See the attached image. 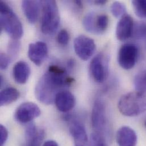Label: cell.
<instances>
[{
    "label": "cell",
    "instance_id": "obj_1",
    "mask_svg": "<svg viewBox=\"0 0 146 146\" xmlns=\"http://www.w3.org/2000/svg\"><path fill=\"white\" fill-rule=\"evenodd\" d=\"M73 82L74 78L67 75L64 68L51 65L38 81L35 89V97L43 104H52L57 94Z\"/></svg>",
    "mask_w": 146,
    "mask_h": 146
},
{
    "label": "cell",
    "instance_id": "obj_2",
    "mask_svg": "<svg viewBox=\"0 0 146 146\" xmlns=\"http://www.w3.org/2000/svg\"><path fill=\"white\" fill-rule=\"evenodd\" d=\"M118 108L120 113L126 117H136L146 111V94L131 92L119 98Z\"/></svg>",
    "mask_w": 146,
    "mask_h": 146
},
{
    "label": "cell",
    "instance_id": "obj_3",
    "mask_svg": "<svg viewBox=\"0 0 146 146\" xmlns=\"http://www.w3.org/2000/svg\"><path fill=\"white\" fill-rule=\"evenodd\" d=\"M1 31L4 30L12 39L19 40L23 34V26L18 16L5 2H0Z\"/></svg>",
    "mask_w": 146,
    "mask_h": 146
},
{
    "label": "cell",
    "instance_id": "obj_4",
    "mask_svg": "<svg viewBox=\"0 0 146 146\" xmlns=\"http://www.w3.org/2000/svg\"><path fill=\"white\" fill-rule=\"evenodd\" d=\"M42 15L41 31L46 35L54 34L60 24V14L56 2L55 1H42Z\"/></svg>",
    "mask_w": 146,
    "mask_h": 146
},
{
    "label": "cell",
    "instance_id": "obj_5",
    "mask_svg": "<svg viewBox=\"0 0 146 146\" xmlns=\"http://www.w3.org/2000/svg\"><path fill=\"white\" fill-rule=\"evenodd\" d=\"M139 51L136 45L126 43L122 45L118 54V62L121 68L129 70L134 68L138 60Z\"/></svg>",
    "mask_w": 146,
    "mask_h": 146
},
{
    "label": "cell",
    "instance_id": "obj_6",
    "mask_svg": "<svg viewBox=\"0 0 146 146\" xmlns=\"http://www.w3.org/2000/svg\"><path fill=\"white\" fill-rule=\"evenodd\" d=\"M90 71L95 81L104 82L109 75V58L103 54L97 55L91 61Z\"/></svg>",
    "mask_w": 146,
    "mask_h": 146
},
{
    "label": "cell",
    "instance_id": "obj_7",
    "mask_svg": "<svg viewBox=\"0 0 146 146\" xmlns=\"http://www.w3.org/2000/svg\"><path fill=\"white\" fill-rule=\"evenodd\" d=\"M91 122L94 133L102 135L107 124L106 108L104 101L97 98L95 100L92 111Z\"/></svg>",
    "mask_w": 146,
    "mask_h": 146
},
{
    "label": "cell",
    "instance_id": "obj_8",
    "mask_svg": "<svg viewBox=\"0 0 146 146\" xmlns=\"http://www.w3.org/2000/svg\"><path fill=\"white\" fill-rule=\"evenodd\" d=\"M73 44L76 55L84 61L90 59L96 52V45L94 40L85 35L77 36L74 39Z\"/></svg>",
    "mask_w": 146,
    "mask_h": 146
},
{
    "label": "cell",
    "instance_id": "obj_9",
    "mask_svg": "<svg viewBox=\"0 0 146 146\" xmlns=\"http://www.w3.org/2000/svg\"><path fill=\"white\" fill-rule=\"evenodd\" d=\"M41 111L39 106L35 103L26 102L17 109L14 117L19 123H27L40 116Z\"/></svg>",
    "mask_w": 146,
    "mask_h": 146
},
{
    "label": "cell",
    "instance_id": "obj_10",
    "mask_svg": "<svg viewBox=\"0 0 146 146\" xmlns=\"http://www.w3.org/2000/svg\"><path fill=\"white\" fill-rule=\"evenodd\" d=\"M29 59L37 66H40L48 55V47L46 43L38 41L30 43L28 48Z\"/></svg>",
    "mask_w": 146,
    "mask_h": 146
},
{
    "label": "cell",
    "instance_id": "obj_11",
    "mask_svg": "<svg viewBox=\"0 0 146 146\" xmlns=\"http://www.w3.org/2000/svg\"><path fill=\"white\" fill-rule=\"evenodd\" d=\"M134 24L133 18L126 14L121 18L116 27V36L120 41H126L134 33Z\"/></svg>",
    "mask_w": 146,
    "mask_h": 146
},
{
    "label": "cell",
    "instance_id": "obj_12",
    "mask_svg": "<svg viewBox=\"0 0 146 146\" xmlns=\"http://www.w3.org/2000/svg\"><path fill=\"white\" fill-rule=\"evenodd\" d=\"M69 129L73 137L74 146H88L86 131L82 122L76 119L72 121Z\"/></svg>",
    "mask_w": 146,
    "mask_h": 146
},
{
    "label": "cell",
    "instance_id": "obj_13",
    "mask_svg": "<svg viewBox=\"0 0 146 146\" xmlns=\"http://www.w3.org/2000/svg\"><path fill=\"white\" fill-rule=\"evenodd\" d=\"M54 103L59 111L67 113L74 108L76 99L74 95L70 92L62 90L56 96Z\"/></svg>",
    "mask_w": 146,
    "mask_h": 146
},
{
    "label": "cell",
    "instance_id": "obj_14",
    "mask_svg": "<svg viewBox=\"0 0 146 146\" xmlns=\"http://www.w3.org/2000/svg\"><path fill=\"white\" fill-rule=\"evenodd\" d=\"M116 141L119 146H136L137 135L131 127L122 126L117 132Z\"/></svg>",
    "mask_w": 146,
    "mask_h": 146
},
{
    "label": "cell",
    "instance_id": "obj_15",
    "mask_svg": "<svg viewBox=\"0 0 146 146\" xmlns=\"http://www.w3.org/2000/svg\"><path fill=\"white\" fill-rule=\"evenodd\" d=\"M40 7V1L25 0L22 2V7L23 13L27 21L31 24H34L38 21Z\"/></svg>",
    "mask_w": 146,
    "mask_h": 146
},
{
    "label": "cell",
    "instance_id": "obj_16",
    "mask_svg": "<svg viewBox=\"0 0 146 146\" xmlns=\"http://www.w3.org/2000/svg\"><path fill=\"white\" fill-rule=\"evenodd\" d=\"M25 146H40L45 136L43 129H39L35 124L31 123L27 127L25 133Z\"/></svg>",
    "mask_w": 146,
    "mask_h": 146
},
{
    "label": "cell",
    "instance_id": "obj_17",
    "mask_svg": "<svg viewBox=\"0 0 146 146\" xmlns=\"http://www.w3.org/2000/svg\"><path fill=\"white\" fill-rule=\"evenodd\" d=\"M30 73L31 70L30 66L25 62H18L13 67V78L18 84H26L29 78Z\"/></svg>",
    "mask_w": 146,
    "mask_h": 146
},
{
    "label": "cell",
    "instance_id": "obj_18",
    "mask_svg": "<svg viewBox=\"0 0 146 146\" xmlns=\"http://www.w3.org/2000/svg\"><path fill=\"white\" fill-rule=\"evenodd\" d=\"M19 97V91L13 87L3 89L0 93V105L1 106L7 105L17 101Z\"/></svg>",
    "mask_w": 146,
    "mask_h": 146
},
{
    "label": "cell",
    "instance_id": "obj_19",
    "mask_svg": "<svg viewBox=\"0 0 146 146\" xmlns=\"http://www.w3.org/2000/svg\"><path fill=\"white\" fill-rule=\"evenodd\" d=\"M97 14L94 12H90L85 15L82 20L84 29L88 32L97 34L96 20Z\"/></svg>",
    "mask_w": 146,
    "mask_h": 146
},
{
    "label": "cell",
    "instance_id": "obj_20",
    "mask_svg": "<svg viewBox=\"0 0 146 146\" xmlns=\"http://www.w3.org/2000/svg\"><path fill=\"white\" fill-rule=\"evenodd\" d=\"M134 84L137 92L146 94V70L141 71L136 74Z\"/></svg>",
    "mask_w": 146,
    "mask_h": 146
},
{
    "label": "cell",
    "instance_id": "obj_21",
    "mask_svg": "<svg viewBox=\"0 0 146 146\" xmlns=\"http://www.w3.org/2000/svg\"><path fill=\"white\" fill-rule=\"evenodd\" d=\"M109 22V19L107 15L104 14H97L96 20L97 34H101L105 32L108 27Z\"/></svg>",
    "mask_w": 146,
    "mask_h": 146
},
{
    "label": "cell",
    "instance_id": "obj_22",
    "mask_svg": "<svg viewBox=\"0 0 146 146\" xmlns=\"http://www.w3.org/2000/svg\"><path fill=\"white\" fill-rule=\"evenodd\" d=\"M132 5L135 14L141 18H146V0H134Z\"/></svg>",
    "mask_w": 146,
    "mask_h": 146
},
{
    "label": "cell",
    "instance_id": "obj_23",
    "mask_svg": "<svg viewBox=\"0 0 146 146\" xmlns=\"http://www.w3.org/2000/svg\"><path fill=\"white\" fill-rule=\"evenodd\" d=\"M21 49V43L18 40L12 39L7 46V55L11 60L14 59L18 55Z\"/></svg>",
    "mask_w": 146,
    "mask_h": 146
},
{
    "label": "cell",
    "instance_id": "obj_24",
    "mask_svg": "<svg viewBox=\"0 0 146 146\" xmlns=\"http://www.w3.org/2000/svg\"><path fill=\"white\" fill-rule=\"evenodd\" d=\"M110 10L113 16L117 18H121L126 14V6L120 2L115 1L113 2L110 7Z\"/></svg>",
    "mask_w": 146,
    "mask_h": 146
},
{
    "label": "cell",
    "instance_id": "obj_25",
    "mask_svg": "<svg viewBox=\"0 0 146 146\" xmlns=\"http://www.w3.org/2000/svg\"><path fill=\"white\" fill-rule=\"evenodd\" d=\"M91 146H108L102 134L94 133L91 136Z\"/></svg>",
    "mask_w": 146,
    "mask_h": 146
},
{
    "label": "cell",
    "instance_id": "obj_26",
    "mask_svg": "<svg viewBox=\"0 0 146 146\" xmlns=\"http://www.w3.org/2000/svg\"><path fill=\"white\" fill-rule=\"evenodd\" d=\"M57 40L60 44L63 46L67 45L70 40V35L68 31L65 29L60 31L57 36Z\"/></svg>",
    "mask_w": 146,
    "mask_h": 146
},
{
    "label": "cell",
    "instance_id": "obj_27",
    "mask_svg": "<svg viewBox=\"0 0 146 146\" xmlns=\"http://www.w3.org/2000/svg\"><path fill=\"white\" fill-rule=\"evenodd\" d=\"M137 38H143L146 36V25L141 23L134 26V33Z\"/></svg>",
    "mask_w": 146,
    "mask_h": 146
},
{
    "label": "cell",
    "instance_id": "obj_28",
    "mask_svg": "<svg viewBox=\"0 0 146 146\" xmlns=\"http://www.w3.org/2000/svg\"><path fill=\"white\" fill-rule=\"evenodd\" d=\"M11 60H10L9 56L5 53H1L0 54V68L2 70H6Z\"/></svg>",
    "mask_w": 146,
    "mask_h": 146
},
{
    "label": "cell",
    "instance_id": "obj_29",
    "mask_svg": "<svg viewBox=\"0 0 146 146\" xmlns=\"http://www.w3.org/2000/svg\"><path fill=\"white\" fill-rule=\"evenodd\" d=\"M8 138V131L2 125L0 126V146H3Z\"/></svg>",
    "mask_w": 146,
    "mask_h": 146
},
{
    "label": "cell",
    "instance_id": "obj_30",
    "mask_svg": "<svg viewBox=\"0 0 146 146\" xmlns=\"http://www.w3.org/2000/svg\"><path fill=\"white\" fill-rule=\"evenodd\" d=\"M43 146H59L58 144L56 142L54 141H46L44 144Z\"/></svg>",
    "mask_w": 146,
    "mask_h": 146
},
{
    "label": "cell",
    "instance_id": "obj_31",
    "mask_svg": "<svg viewBox=\"0 0 146 146\" xmlns=\"http://www.w3.org/2000/svg\"><path fill=\"white\" fill-rule=\"evenodd\" d=\"M67 66H68V68H70V70H72L74 67V61L73 59H70L68 60V62H67Z\"/></svg>",
    "mask_w": 146,
    "mask_h": 146
},
{
    "label": "cell",
    "instance_id": "obj_32",
    "mask_svg": "<svg viewBox=\"0 0 146 146\" xmlns=\"http://www.w3.org/2000/svg\"><path fill=\"white\" fill-rule=\"evenodd\" d=\"M108 2V1H105V0H97V1H94V3L96 5H102L105 4L106 2Z\"/></svg>",
    "mask_w": 146,
    "mask_h": 146
},
{
    "label": "cell",
    "instance_id": "obj_33",
    "mask_svg": "<svg viewBox=\"0 0 146 146\" xmlns=\"http://www.w3.org/2000/svg\"><path fill=\"white\" fill-rule=\"evenodd\" d=\"M74 2L79 8L81 9L82 7V3L81 1H74Z\"/></svg>",
    "mask_w": 146,
    "mask_h": 146
},
{
    "label": "cell",
    "instance_id": "obj_34",
    "mask_svg": "<svg viewBox=\"0 0 146 146\" xmlns=\"http://www.w3.org/2000/svg\"><path fill=\"white\" fill-rule=\"evenodd\" d=\"M145 126L146 127V122H145Z\"/></svg>",
    "mask_w": 146,
    "mask_h": 146
}]
</instances>
